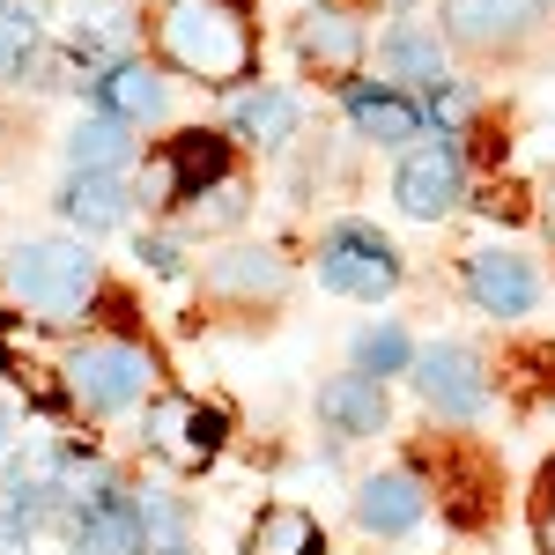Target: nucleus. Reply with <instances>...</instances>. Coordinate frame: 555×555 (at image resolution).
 <instances>
[{
  "label": "nucleus",
  "mask_w": 555,
  "mask_h": 555,
  "mask_svg": "<svg viewBox=\"0 0 555 555\" xmlns=\"http://www.w3.org/2000/svg\"><path fill=\"white\" fill-rule=\"evenodd\" d=\"M156 44L193 82H245L253 75V23L237 0H156Z\"/></svg>",
  "instance_id": "f257e3e1"
},
{
  "label": "nucleus",
  "mask_w": 555,
  "mask_h": 555,
  "mask_svg": "<svg viewBox=\"0 0 555 555\" xmlns=\"http://www.w3.org/2000/svg\"><path fill=\"white\" fill-rule=\"evenodd\" d=\"M8 282H15V297L52 311V319H75L96 289V259L82 245H60V237H38V245H15L8 259Z\"/></svg>",
  "instance_id": "f03ea898"
},
{
  "label": "nucleus",
  "mask_w": 555,
  "mask_h": 555,
  "mask_svg": "<svg viewBox=\"0 0 555 555\" xmlns=\"http://www.w3.org/2000/svg\"><path fill=\"white\" fill-rule=\"evenodd\" d=\"M156 378V363L141 356L133 341H82L75 348V363H67V392L96 408V415H112V408H133L141 392Z\"/></svg>",
  "instance_id": "7ed1b4c3"
},
{
  "label": "nucleus",
  "mask_w": 555,
  "mask_h": 555,
  "mask_svg": "<svg viewBox=\"0 0 555 555\" xmlns=\"http://www.w3.org/2000/svg\"><path fill=\"white\" fill-rule=\"evenodd\" d=\"M319 274H326V289H341V297L378 304V297H392V282H400V259H392V245H385L378 230H356V222H348V230L326 237Z\"/></svg>",
  "instance_id": "20e7f679"
},
{
  "label": "nucleus",
  "mask_w": 555,
  "mask_h": 555,
  "mask_svg": "<svg viewBox=\"0 0 555 555\" xmlns=\"http://www.w3.org/2000/svg\"><path fill=\"white\" fill-rule=\"evenodd\" d=\"M460 185H467V171H460V149L437 133V141H423V149L400 164V208L429 222V215L460 208Z\"/></svg>",
  "instance_id": "39448f33"
},
{
  "label": "nucleus",
  "mask_w": 555,
  "mask_h": 555,
  "mask_svg": "<svg viewBox=\"0 0 555 555\" xmlns=\"http://www.w3.org/2000/svg\"><path fill=\"white\" fill-rule=\"evenodd\" d=\"M415 385H423V400L437 415H481V363H474L467 348H423L415 356Z\"/></svg>",
  "instance_id": "423d86ee"
},
{
  "label": "nucleus",
  "mask_w": 555,
  "mask_h": 555,
  "mask_svg": "<svg viewBox=\"0 0 555 555\" xmlns=\"http://www.w3.org/2000/svg\"><path fill=\"white\" fill-rule=\"evenodd\" d=\"M149 437H156V452H164V460H178V467H201V460H215V444H222V415L193 408V400H156Z\"/></svg>",
  "instance_id": "0eeeda50"
},
{
  "label": "nucleus",
  "mask_w": 555,
  "mask_h": 555,
  "mask_svg": "<svg viewBox=\"0 0 555 555\" xmlns=\"http://www.w3.org/2000/svg\"><path fill=\"white\" fill-rule=\"evenodd\" d=\"M467 289L481 311H496V319H518V311H533V267L512 253H474L467 259Z\"/></svg>",
  "instance_id": "6e6552de"
},
{
  "label": "nucleus",
  "mask_w": 555,
  "mask_h": 555,
  "mask_svg": "<svg viewBox=\"0 0 555 555\" xmlns=\"http://www.w3.org/2000/svg\"><path fill=\"white\" fill-rule=\"evenodd\" d=\"M297 52L311 75H348L356 67V52H363V30H356V15L348 8H311L297 30Z\"/></svg>",
  "instance_id": "1a4fd4ad"
},
{
  "label": "nucleus",
  "mask_w": 555,
  "mask_h": 555,
  "mask_svg": "<svg viewBox=\"0 0 555 555\" xmlns=\"http://www.w3.org/2000/svg\"><path fill=\"white\" fill-rule=\"evenodd\" d=\"M208 178H222V141H215V133H178L171 156L149 171V193H156V201H171V193L208 185Z\"/></svg>",
  "instance_id": "9d476101"
},
{
  "label": "nucleus",
  "mask_w": 555,
  "mask_h": 555,
  "mask_svg": "<svg viewBox=\"0 0 555 555\" xmlns=\"http://www.w3.org/2000/svg\"><path fill=\"white\" fill-rule=\"evenodd\" d=\"M444 23L467 44H512L533 23V0H444Z\"/></svg>",
  "instance_id": "9b49d317"
},
{
  "label": "nucleus",
  "mask_w": 555,
  "mask_h": 555,
  "mask_svg": "<svg viewBox=\"0 0 555 555\" xmlns=\"http://www.w3.org/2000/svg\"><path fill=\"white\" fill-rule=\"evenodd\" d=\"M319 415L341 429V437H378L385 429V392L371 371H356V378H334L319 392Z\"/></svg>",
  "instance_id": "f8f14e48"
},
{
  "label": "nucleus",
  "mask_w": 555,
  "mask_h": 555,
  "mask_svg": "<svg viewBox=\"0 0 555 555\" xmlns=\"http://www.w3.org/2000/svg\"><path fill=\"white\" fill-rule=\"evenodd\" d=\"M356 518H363L371 533H408V526L423 518V489H415V474H371L363 496H356Z\"/></svg>",
  "instance_id": "ddd939ff"
},
{
  "label": "nucleus",
  "mask_w": 555,
  "mask_h": 555,
  "mask_svg": "<svg viewBox=\"0 0 555 555\" xmlns=\"http://www.w3.org/2000/svg\"><path fill=\"white\" fill-rule=\"evenodd\" d=\"M82 555H141V504L127 496H96L82 512Z\"/></svg>",
  "instance_id": "4468645a"
},
{
  "label": "nucleus",
  "mask_w": 555,
  "mask_h": 555,
  "mask_svg": "<svg viewBox=\"0 0 555 555\" xmlns=\"http://www.w3.org/2000/svg\"><path fill=\"white\" fill-rule=\"evenodd\" d=\"M245 555H326L319 541V518L282 504V512H259V526L245 533Z\"/></svg>",
  "instance_id": "2eb2a0df"
},
{
  "label": "nucleus",
  "mask_w": 555,
  "mask_h": 555,
  "mask_svg": "<svg viewBox=\"0 0 555 555\" xmlns=\"http://www.w3.org/2000/svg\"><path fill=\"white\" fill-rule=\"evenodd\" d=\"M67 215H75L82 230H119V222H127V185H119L112 171H75Z\"/></svg>",
  "instance_id": "dca6fc26"
},
{
  "label": "nucleus",
  "mask_w": 555,
  "mask_h": 555,
  "mask_svg": "<svg viewBox=\"0 0 555 555\" xmlns=\"http://www.w3.org/2000/svg\"><path fill=\"white\" fill-rule=\"evenodd\" d=\"M96 96H104V112H112V119H156V112H164V82H156V75H149V67H112V75H104V82H96Z\"/></svg>",
  "instance_id": "f3484780"
},
{
  "label": "nucleus",
  "mask_w": 555,
  "mask_h": 555,
  "mask_svg": "<svg viewBox=\"0 0 555 555\" xmlns=\"http://www.w3.org/2000/svg\"><path fill=\"white\" fill-rule=\"evenodd\" d=\"M348 119L371 133V141H415V104L378 96V89H348Z\"/></svg>",
  "instance_id": "a211bd4d"
},
{
  "label": "nucleus",
  "mask_w": 555,
  "mask_h": 555,
  "mask_svg": "<svg viewBox=\"0 0 555 555\" xmlns=\"http://www.w3.org/2000/svg\"><path fill=\"white\" fill-rule=\"evenodd\" d=\"M237 133L274 149V141H289V133H297V104H289V96H274V89H253V96H237Z\"/></svg>",
  "instance_id": "6ab92c4d"
},
{
  "label": "nucleus",
  "mask_w": 555,
  "mask_h": 555,
  "mask_svg": "<svg viewBox=\"0 0 555 555\" xmlns=\"http://www.w3.org/2000/svg\"><path fill=\"white\" fill-rule=\"evenodd\" d=\"M127 156V119H89V127H75V171H112Z\"/></svg>",
  "instance_id": "aec40b11"
},
{
  "label": "nucleus",
  "mask_w": 555,
  "mask_h": 555,
  "mask_svg": "<svg viewBox=\"0 0 555 555\" xmlns=\"http://www.w3.org/2000/svg\"><path fill=\"white\" fill-rule=\"evenodd\" d=\"M30 518H38V489H0V555L23 548V533H30Z\"/></svg>",
  "instance_id": "412c9836"
},
{
  "label": "nucleus",
  "mask_w": 555,
  "mask_h": 555,
  "mask_svg": "<svg viewBox=\"0 0 555 555\" xmlns=\"http://www.w3.org/2000/svg\"><path fill=\"white\" fill-rule=\"evenodd\" d=\"M385 60H392L400 75H415V82H444V67H437V44H423L415 30H400V38L385 44Z\"/></svg>",
  "instance_id": "4be33fe9"
},
{
  "label": "nucleus",
  "mask_w": 555,
  "mask_h": 555,
  "mask_svg": "<svg viewBox=\"0 0 555 555\" xmlns=\"http://www.w3.org/2000/svg\"><path fill=\"white\" fill-rule=\"evenodd\" d=\"M38 44V8H0V67H15Z\"/></svg>",
  "instance_id": "5701e85b"
},
{
  "label": "nucleus",
  "mask_w": 555,
  "mask_h": 555,
  "mask_svg": "<svg viewBox=\"0 0 555 555\" xmlns=\"http://www.w3.org/2000/svg\"><path fill=\"white\" fill-rule=\"evenodd\" d=\"M237 259H245V267H222L230 289H274V282H282V267H274L267 253H237Z\"/></svg>",
  "instance_id": "b1692460"
},
{
  "label": "nucleus",
  "mask_w": 555,
  "mask_h": 555,
  "mask_svg": "<svg viewBox=\"0 0 555 555\" xmlns=\"http://www.w3.org/2000/svg\"><path fill=\"white\" fill-rule=\"evenodd\" d=\"M400 363H408V341H400L392 326L363 334V371H400Z\"/></svg>",
  "instance_id": "393cba45"
},
{
  "label": "nucleus",
  "mask_w": 555,
  "mask_h": 555,
  "mask_svg": "<svg viewBox=\"0 0 555 555\" xmlns=\"http://www.w3.org/2000/svg\"><path fill=\"white\" fill-rule=\"evenodd\" d=\"M533 533H541V555H555V467L541 474V512H533Z\"/></svg>",
  "instance_id": "a878e982"
},
{
  "label": "nucleus",
  "mask_w": 555,
  "mask_h": 555,
  "mask_svg": "<svg viewBox=\"0 0 555 555\" xmlns=\"http://www.w3.org/2000/svg\"><path fill=\"white\" fill-rule=\"evenodd\" d=\"M141 259H149V267H164V274H178V267H185V259H178V245H141Z\"/></svg>",
  "instance_id": "bb28decb"
},
{
  "label": "nucleus",
  "mask_w": 555,
  "mask_h": 555,
  "mask_svg": "<svg viewBox=\"0 0 555 555\" xmlns=\"http://www.w3.org/2000/svg\"><path fill=\"white\" fill-rule=\"evenodd\" d=\"M8 437H15V415H8V408H0V444H8Z\"/></svg>",
  "instance_id": "cd10ccee"
},
{
  "label": "nucleus",
  "mask_w": 555,
  "mask_h": 555,
  "mask_svg": "<svg viewBox=\"0 0 555 555\" xmlns=\"http://www.w3.org/2000/svg\"><path fill=\"white\" fill-rule=\"evenodd\" d=\"M0 8H8V0H0Z\"/></svg>",
  "instance_id": "c85d7f7f"
}]
</instances>
